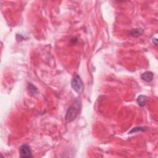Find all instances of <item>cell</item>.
Returning <instances> with one entry per match:
<instances>
[{"instance_id":"obj_1","label":"cell","mask_w":158,"mask_h":158,"mask_svg":"<svg viewBox=\"0 0 158 158\" xmlns=\"http://www.w3.org/2000/svg\"><path fill=\"white\" fill-rule=\"evenodd\" d=\"M80 105L81 104L79 102V101H77L68 109L66 115V121L67 122H72L76 118L79 113Z\"/></svg>"},{"instance_id":"obj_2","label":"cell","mask_w":158,"mask_h":158,"mask_svg":"<svg viewBox=\"0 0 158 158\" xmlns=\"http://www.w3.org/2000/svg\"><path fill=\"white\" fill-rule=\"evenodd\" d=\"M71 86L73 90L78 94L82 93L84 90V85L80 77L78 75H75L71 81Z\"/></svg>"},{"instance_id":"obj_3","label":"cell","mask_w":158,"mask_h":158,"mask_svg":"<svg viewBox=\"0 0 158 158\" xmlns=\"http://www.w3.org/2000/svg\"><path fill=\"white\" fill-rule=\"evenodd\" d=\"M20 156L23 158L31 157L32 156V151L30 147V146L27 144H24L22 145L19 148Z\"/></svg>"},{"instance_id":"obj_4","label":"cell","mask_w":158,"mask_h":158,"mask_svg":"<svg viewBox=\"0 0 158 158\" xmlns=\"http://www.w3.org/2000/svg\"><path fill=\"white\" fill-rule=\"evenodd\" d=\"M153 73L150 71H147L141 75V78L142 80L147 82H150L153 80Z\"/></svg>"},{"instance_id":"obj_5","label":"cell","mask_w":158,"mask_h":158,"mask_svg":"<svg viewBox=\"0 0 158 158\" xmlns=\"http://www.w3.org/2000/svg\"><path fill=\"white\" fill-rule=\"evenodd\" d=\"M148 101V97L145 95H140L137 98V102L141 107H144Z\"/></svg>"},{"instance_id":"obj_6","label":"cell","mask_w":158,"mask_h":158,"mask_svg":"<svg viewBox=\"0 0 158 158\" xmlns=\"http://www.w3.org/2000/svg\"><path fill=\"white\" fill-rule=\"evenodd\" d=\"M143 33V30L141 29H134L130 31L129 35L133 37H138Z\"/></svg>"},{"instance_id":"obj_7","label":"cell","mask_w":158,"mask_h":158,"mask_svg":"<svg viewBox=\"0 0 158 158\" xmlns=\"http://www.w3.org/2000/svg\"><path fill=\"white\" fill-rule=\"evenodd\" d=\"M148 130L147 127H135L132 129L128 133V134H132L133 133L135 132H144L146 131V130Z\"/></svg>"},{"instance_id":"obj_8","label":"cell","mask_w":158,"mask_h":158,"mask_svg":"<svg viewBox=\"0 0 158 158\" xmlns=\"http://www.w3.org/2000/svg\"><path fill=\"white\" fill-rule=\"evenodd\" d=\"M29 90L30 91V92L33 93V94H36L38 92V89L35 87V86L34 85H33L31 84H29Z\"/></svg>"},{"instance_id":"obj_9","label":"cell","mask_w":158,"mask_h":158,"mask_svg":"<svg viewBox=\"0 0 158 158\" xmlns=\"http://www.w3.org/2000/svg\"><path fill=\"white\" fill-rule=\"evenodd\" d=\"M157 39H153V43H155V45L156 46H157Z\"/></svg>"}]
</instances>
